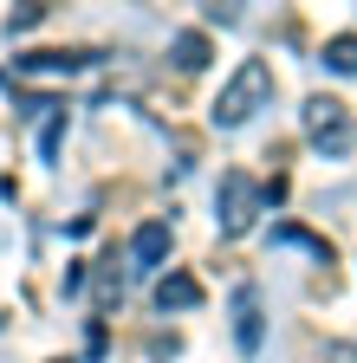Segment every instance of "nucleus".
<instances>
[{
    "instance_id": "1",
    "label": "nucleus",
    "mask_w": 357,
    "mask_h": 363,
    "mask_svg": "<svg viewBox=\"0 0 357 363\" xmlns=\"http://www.w3.org/2000/svg\"><path fill=\"white\" fill-rule=\"evenodd\" d=\"M266 104H273V65H266V59H241V72L221 84V98L208 104V123H214V130H241V123H253Z\"/></svg>"
},
{
    "instance_id": "2",
    "label": "nucleus",
    "mask_w": 357,
    "mask_h": 363,
    "mask_svg": "<svg viewBox=\"0 0 357 363\" xmlns=\"http://www.w3.org/2000/svg\"><path fill=\"white\" fill-rule=\"evenodd\" d=\"M260 201H266V189L253 175H241V169H228L221 175V189H214V227L228 240H241L247 227H253V214H260Z\"/></svg>"
},
{
    "instance_id": "3",
    "label": "nucleus",
    "mask_w": 357,
    "mask_h": 363,
    "mask_svg": "<svg viewBox=\"0 0 357 363\" xmlns=\"http://www.w3.org/2000/svg\"><path fill=\"white\" fill-rule=\"evenodd\" d=\"M266 337V318H260V286H234V344L253 357Z\"/></svg>"
},
{
    "instance_id": "4",
    "label": "nucleus",
    "mask_w": 357,
    "mask_h": 363,
    "mask_svg": "<svg viewBox=\"0 0 357 363\" xmlns=\"http://www.w3.org/2000/svg\"><path fill=\"white\" fill-rule=\"evenodd\" d=\"M156 305H163V311H195V305H202V279H195V272H182V266L163 272V279H156Z\"/></svg>"
},
{
    "instance_id": "5",
    "label": "nucleus",
    "mask_w": 357,
    "mask_h": 363,
    "mask_svg": "<svg viewBox=\"0 0 357 363\" xmlns=\"http://www.w3.org/2000/svg\"><path fill=\"white\" fill-rule=\"evenodd\" d=\"M169 220H150V227H137V240H130V259H137V272H156L163 259H169Z\"/></svg>"
},
{
    "instance_id": "6",
    "label": "nucleus",
    "mask_w": 357,
    "mask_h": 363,
    "mask_svg": "<svg viewBox=\"0 0 357 363\" xmlns=\"http://www.w3.org/2000/svg\"><path fill=\"white\" fill-rule=\"evenodd\" d=\"M305 130L319 136V143L331 136V150H338L344 143V104L338 98H305Z\"/></svg>"
},
{
    "instance_id": "7",
    "label": "nucleus",
    "mask_w": 357,
    "mask_h": 363,
    "mask_svg": "<svg viewBox=\"0 0 357 363\" xmlns=\"http://www.w3.org/2000/svg\"><path fill=\"white\" fill-rule=\"evenodd\" d=\"M325 72H338V78H357V33H338V39H325Z\"/></svg>"
},
{
    "instance_id": "8",
    "label": "nucleus",
    "mask_w": 357,
    "mask_h": 363,
    "mask_svg": "<svg viewBox=\"0 0 357 363\" xmlns=\"http://www.w3.org/2000/svg\"><path fill=\"white\" fill-rule=\"evenodd\" d=\"M169 59L182 65V72H202L208 65V33H175L169 39Z\"/></svg>"
},
{
    "instance_id": "9",
    "label": "nucleus",
    "mask_w": 357,
    "mask_h": 363,
    "mask_svg": "<svg viewBox=\"0 0 357 363\" xmlns=\"http://www.w3.org/2000/svg\"><path fill=\"white\" fill-rule=\"evenodd\" d=\"M273 240L280 247H299V253H312V259H319V266H331V240H319V234H305V227H273Z\"/></svg>"
},
{
    "instance_id": "10",
    "label": "nucleus",
    "mask_w": 357,
    "mask_h": 363,
    "mask_svg": "<svg viewBox=\"0 0 357 363\" xmlns=\"http://www.w3.org/2000/svg\"><path fill=\"white\" fill-rule=\"evenodd\" d=\"M253 7H260V0H202L208 26H247V20H253Z\"/></svg>"
},
{
    "instance_id": "11",
    "label": "nucleus",
    "mask_w": 357,
    "mask_h": 363,
    "mask_svg": "<svg viewBox=\"0 0 357 363\" xmlns=\"http://www.w3.org/2000/svg\"><path fill=\"white\" fill-rule=\"evenodd\" d=\"M26 65L33 72H78V65H92V52H33Z\"/></svg>"
},
{
    "instance_id": "12",
    "label": "nucleus",
    "mask_w": 357,
    "mask_h": 363,
    "mask_svg": "<svg viewBox=\"0 0 357 363\" xmlns=\"http://www.w3.org/2000/svg\"><path fill=\"white\" fill-rule=\"evenodd\" d=\"M312 363H357V344H319Z\"/></svg>"
}]
</instances>
